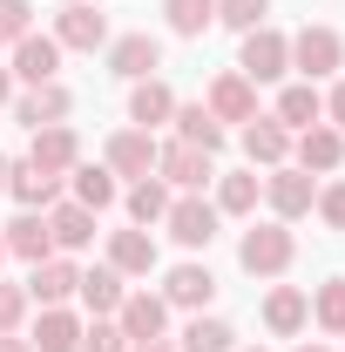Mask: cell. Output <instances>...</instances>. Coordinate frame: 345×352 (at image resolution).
<instances>
[{"label":"cell","instance_id":"obj_3","mask_svg":"<svg viewBox=\"0 0 345 352\" xmlns=\"http://www.w3.org/2000/svg\"><path fill=\"white\" fill-rule=\"evenodd\" d=\"M237 75H244V82H278V75H291V41H285L278 28H251Z\"/></svg>","mask_w":345,"mask_h":352},{"label":"cell","instance_id":"obj_12","mask_svg":"<svg viewBox=\"0 0 345 352\" xmlns=\"http://www.w3.org/2000/svg\"><path fill=\"white\" fill-rule=\"evenodd\" d=\"M203 109H210L216 122H251V116H258V82H244V75L230 68V75L210 82V102H203Z\"/></svg>","mask_w":345,"mask_h":352},{"label":"cell","instance_id":"obj_38","mask_svg":"<svg viewBox=\"0 0 345 352\" xmlns=\"http://www.w3.org/2000/svg\"><path fill=\"white\" fill-rule=\"evenodd\" d=\"M27 318V285H0V332H21Z\"/></svg>","mask_w":345,"mask_h":352},{"label":"cell","instance_id":"obj_1","mask_svg":"<svg viewBox=\"0 0 345 352\" xmlns=\"http://www.w3.org/2000/svg\"><path fill=\"white\" fill-rule=\"evenodd\" d=\"M291 258H298V237L285 223H251L244 244H237V264L251 278H278V271H291Z\"/></svg>","mask_w":345,"mask_h":352},{"label":"cell","instance_id":"obj_37","mask_svg":"<svg viewBox=\"0 0 345 352\" xmlns=\"http://www.w3.org/2000/svg\"><path fill=\"white\" fill-rule=\"evenodd\" d=\"M75 352H129V339H122V325H109V318H95L82 332V346Z\"/></svg>","mask_w":345,"mask_h":352},{"label":"cell","instance_id":"obj_18","mask_svg":"<svg viewBox=\"0 0 345 352\" xmlns=\"http://www.w3.org/2000/svg\"><path fill=\"white\" fill-rule=\"evenodd\" d=\"M68 88L61 82H41V88H27L21 102H14V122H27V129H47V122H68Z\"/></svg>","mask_w":345,"mask_h":352},{"label":"cell","instance_id":"obj_10","mask_svg":"<svg viewBox=\"0 0 345 352\" xmlns=\"http://www.w3.org/2000/svg\"><path fill=\"white\" fill-rule=\"evenodd\" d=\"M54 68H61V41L54 34H21L14 41V82H27V88H41V82H54Z\"/></svg>","mask_w":345,"mask_h":352},{"label":"cell","instance_id":"obj_2","mask_svg":"<svg viewBox=\"0 0 345 352\" xmlns=\"http://www.w3.org/2000/svg\"><path fill=\"white\" fill-rule=\"evenodd\" d=\"M156 176L176 190H203V183H216V156L197 142H156Z\"/></svg>","mask_w":345,"mask_h":352},{"label":"cell","instance_id":"obj_27","mask_svg":"<svg viewBox=\"0 0 345 352\" xmlns=\"http://www.w3.org/2000/svg\"><path fill=\"white\" fill-rule=\"evenodd\" d=\"M264 197V176L237 170V176H216V217H251Z\"/></svg>","mask_w":345,"mask_h":352},{"label":"cell","instance_id":"obj_4","mask_svg":"<svg viewBox=\"0 0 345 352\" xmlns=\"http://www.w3.org/2000/svg\"><path fill=\"white\" fill-rule=\"evenodd\" d=\"M264 204L278 210V223L304 217V210L318 204V183H311V170H298V163H278V170L264 176Z\"/></svg>","mask_w":345,"mask_h":352},{"label":"cell","instance_id":"obj_7","mask_svg":"<svg viewBox=\"0 0 345 352\" xmlns=\"http://www.w3.org/2000/svg\"><path fill=\"white\" fill-rule=\"evenodd\" d=\"M339 61H345V41L332 34V28H304V34H291V68H298L304 82L332 75Z\"/></svg>","mask_w":345,"mask_h":352},{"label":"cell","instance_id":"obj_23","mask_svg":"<svg viewBox=\"0 0 345 352\" xmlns=\"http://www.w3.org/2000/svg\"><path fill=\"white\" fill-rule=\"evenodd\" d=\"M7 190L21 197V210H47V204L61 197V176L34 170V163H7Z\"/></svg>","mask_w":345,"mask_h":352},{"label":"cell","instance_id":"obj_46","mask_svg":"<svg viewBox=\"0 0 345 352\" xmlns=\"http://www.w3.org/2000/svg\"><path fill=\"white\" fill-rule=\"evenodd\" d=\"M0 258H7V244H0Z\"/></svg>","mask_w":345,"mask_h":352},{"label":"cell","instance_id":"obj_20","mask_svg":"<svg viewBox=\"0 0 345 352\" xmlns=\"http://www.w3.org/2000/svg\"><path fill=\"white\" fill-rule=\"evenodd\" d=\"M109 264H115L122 278H149V271H156V237H149L142 223H135V230H115V237H109Z\"/></svg>","mask_w":345,"mask_h":352},{"label":"cell","instance_id":"obj_42","mask_svg":"<svg viewBox=\"0 0 345 352\" xmlns=\"http://www.w3.org/2000/svg\"><path fill=\"white\" fill-rule=\"evenodd\" d=\"M0 102H14V75L7 68H0Z\"/></svg>","mask_w":345,"mask_h":352},{"label":"cell","instance_id":"obj_34","mask_svg":"<svg viewBox=\"0 0 345 352\" xmlns=\"http://www.w3.org/2000/svg\"><path fill=\"white\" fill-rule=\"evenodd\" d=\"M311 318H318V332H339V339H345V278L318 285V298H311Z\"/></svg>","mask_w":345,"mask_h":352},{"label":"cell","instance_id":"obj_21","mask_svg":"<svg viewBox=\"0 0 345 352\" xmlns=\"http://www.w3.org/2000/svg\"><path fill=\"white\" fill-rule=\"evenodd\" d=\"M75 285H82V271H75L68 258H41V264H34V278H27V298H41V305H68Z\"/></svg>","mask_w":345,"mask_h":352},{"label":"cell","instance_id":"obj_28","mask_svg":"<svg viewBox=\"0 0 345 352\" xmlns=\"http://www.w3.org/2000/svg\"><path fill=\"white\" fill-rule=\"evenodd\" d=\"M278 122L285 129H311V122H325V95L311 82H291L285 95H278Z\"/></svg>","mask_w":345,"mask_h":352},{"label":"cell","instance_id":"obj_5","mask_svg":"<svg viewBox=\"0 0 345 352\" xmlns=\"http://www.w3.org/2000/svg\"><path fill=\"white\" fill-rule=\"evenodd\" d=\"M170 237L183 244V251H210V237H216V204H203V197H170Z\"/></svg>","mask_w":345,"mask_h":352},{"label":"cell","instance_id":"obj_29","mask_svg":"<svg viewBox=\"0 0 345 352\" xmlns=\"http://www.w3.org/2000/svg\"><path fill=\"white\" fill-rule=\"evenodd\" d=\"M176 116V95H170V82H135V95H129V122H142V129H156V122H170Z\"/></svg>","mask_w":345,"mask_h":352},{"label":"cell","instance_id":"obj_41","mask_svg":"<svg viewBox=\"0 0 345 352\" xmlns=\"http://www.w3.org/2000/svg\"><path fill=\"white\" fill-rule=\"evenodd\" d=\"M0 352H34V346H27L21 332H0Z\"/></svg>","mask_w":345,"mask_h":352},{"label":"cell","instance_id":"obj_43","mask_svg":"<svg viewBox=\"0 0 345 352\" xmlns=\"http://www.w3.org/2000/svg\"><path fill=\"white\" fill-rule=\"evenodd\" d=\"M129 352H170V339H149V346H129Z\"/></svg>","mask_w":345,"mask_h":352},{"label":"cell","instance_id":"obj_45","mask_svg":"<svg viewBox=\"0 0 345 352\" xmlns=\"http://www.w3.org/2000/svg\"><path fill=\"white\" fill-rule=\"evenodd\" d=\"M298 352H325V346H298Z\"/></svg>","mask_w":345,"mask_h":352},{"label":"cell","instance_id":"obj_30","mask_svg":"<svg viewBox=\"0 0 345 352\" xmlns=\"http://www.w3.org/2000/svg\"><path fill=\"white\" fill-rule=\"evenodd\" d=\"M75 204H82V210H109V204H115V170H109V163H102V170H95V163H75Z\"/></svg>","mask_w":345,"mask_h":352},{"label":"cell","instance_id":"obj_44","mask_svg":"<svg viewBox=\"0 0 345 352\" xmlns=\"http://www.w3.org/2000/svg\"><path fill=\"white\" fill-rule=\"evenodd\" d=\"M0 190H7V163H0Z\"/></svg>","mask_w":345,"mask_h":352},{"label":"cell","instance_id":"obj_9","mask_svg":"<svg viewBox=\"0 0 345 352\" xmlns=\"http://www.w3.org/2000/svg\"><path fill=\"white\" fill-rule=\"evenodd\" d=\"M156 68H163V41H156V34H122V41H109V75L149 82Z\"/></svg>","mask_w":345,"mask_h":352},{"label":"cell","instance_id":"obj_31","mask_svg":"<svg viewBox=\"0 0 345 352\" xmlns=\"http://www.w3.org/2000/svg\"><path fill=\"white\" fill-rule=\"evenodd\" d=\"M129 217L142 223V230H149V223H163V217H170V183H163V176H142V183H135V190H129Z\"/></svg>","mask_w":345,"mask_h":352},{"label":"cell","instance_id":"obj_40","mask_svg":"<svg viewBox=\"0 0 345 352\" xmlns=\"http://www.w3.org/2000/svg\"><path fill=\"white\" fill-rule=\"evenodd\" d=\"M325 122H332V129H345V82L325 95Z\"/></svg>","mask_w":345,"mask_h":352},{"label":"cell","instance_id":"obj_19","mask_svg":"<svg viewBox=\"0 0 345 352\" xmlns=\"http://www.w3.org/2000/svg\"><path fill=\"white\" fill-rule=\"evenodd\" d=\"M75 292H82V305L95 311V318H115V311H122V298H129V285H122V271H115V264L82 271V285H75Z\"/></svg>","mask_w":345,"mask_h":352},{"label":"cell","instance_id":"obj_16","mask_svg":"<svg viewBox=\"0 0 345 352\" xmlns=\"http://www.w3.org/2000/svg\"><path fill=\"white\" fill-rule=\"evenodd\" d=\"M210 298H216V278H210V264H176L170 278H163V305L203 311Z\"/></svg>","mask_w":345,"mask_h":352},{"label":"cell","instance_id":"obj_33","mask_svg":"<svg viewBox=\"0 0 345 352\" xmlns=\"http://www.w3.org/2000/svg\"><path fill=\"white\" fill-rule=\"evenodd\" d=\"M163 14H170V28L183 34V41H197V34L216 21V0H163Z\"/></svg>","mask_w":345,"mask_h":352},{"label":"cell","instance_id":"obj_35","mask_svg":"<svg viewBox=\"0 0 345 352\" xmlns=\"http://www.w3.org/2000/svg\"><path fill=\"white\" fill-rule=\"evenodd\" d=\"M264 14H271V0H216V21H223V28H237V34L264 28Z\"/></svg>","mask_w":345,"mask_h":352},{"label":"cell","instance_id":"obj_26","mask_svg":"<svg viewBox=\"0 0 345 352\" xmlns=\"http://www.w3.org/2000/svg\"><path fill=\"white\" fill-rule=\"evenodd\" d=\"M27 346H41V352H75L82 346V318L68 305H41V325H34V339Z\"/></svg>","mask_w":345,"mask_h":352},{"label":"cell","instance_id":"obj_32","mask_svg":"<svg viewBox=\"0 0 345 352\" xmlns=\"http://www.w3.org/2000/svg\"><path fill=\"white\" fill-rule=\"evenodd\" d=\"M183 352H237V332L223 318H190L183 325Z\"/></svg>","mask_w":345,"mask_h":352},{"label":"cell","instance_id":"obj_8","mask_svg":"<svg viewBox=\"0 0 345 352\" xmlns=\"http://www.w3.org/2000/svg\"><path fill=\"white\" fill-rule=\"evenodd\" d=\"M54 41L61 47H88V54L109 47V14H95L88 0H68V7L54 14Z\"/></svg>","mask_w":345,"mask_h":352},{"label":"cell","instance_id":"obj_24","mask_svg":"<svg viewBox=\"0 0 345 352\" xmlns=\"http://www.w3.org/2000/svg\"><path fill=\"white\" fill-rule=\"evenodd\" d=\"M304 318H311V298H304L298 285H278V292L264 298V325H271L278 339H291V332H304Z\"/></svg>","mask_w":345,"mask_h":352},{"label":"cell","instance_id":"obj_47","mask_svg":"<svg viewBox=\"0 0 345 352\" xmlns=\"http://www.w3.org/2000/svg\"><path fill=\"white\" fill-rule=\"evenodd\" d=\"M251 352H264V346H251Z\"/></svg>","mask_w":345,"mask_h":352},{"label":"cell","instance_id":"obj_36","mask_svg":"<svg viewBox=\"0 0 345 352\" xmlns=\"http://www.w3.org/2000/svg\"><path fill=\"white\" fill-rule=\"evenodd\" d=\"M21 34H34V7L27 0H0V47H14Z\"/></svg>","mask_w":345,"mask_h":352},{"label":"cell","instance_id":"obj_17","mask_svg":"<svg viewBox=\"0 0 345 352\" xmlns=\"http://www.w3.org/2000/svg\"><path fill=\"white\" fill-rule=\"evenodd\" d=\"M0 244H7L14 258H27V264L54 258V237H47V210H21V217L0 230Z\"/></svg>","mask_w":345,"mask_h":352},{"label":"cell","instance_id":"obj_13","mask_svg":"<svg viewBox=\"0 0 345 352\" xmlns=\"http://www.w3.org/2000/svg\"><path fill=\"white\" fill-rule=\"evenodd\" d=\"M244 156H251V170H278V163H285V156H291V129H285V122H278V116H251V122H244Z\"/></svg>","mask_w":345,"mask_h":352},{"label":"cell","instance_id":"obj_11","mask_svg":"<svg viewBox=\"0 0 345 352\" xmlns=\"http://www.w3.org/2000/svg\"><path fill=\"white\" fill-rule=\"evenodd\" d=\"M291 156H298V170H318V176H332V170L345 163V129H332V122H311V129H298Z\"/></svg>","mask_w":345,"mask_h":352},{"label":"cell","instance_id":"obj_25","mask_svg":"<svg viewBox=\"0 0 345 352\" xmlns=\"http://www.w3.org/2000/svg\"><path fill=\"white\" fill-rule=\"evenodd\" d=\"M170 122H176V142H197V149H210V156L223 149V122H216L203 102H176Z\"/></svg>","mask_w":345,"mask_h":352},{"label":"cell","instance_id":"obj_14","mask_svg":"<svg viewBox=\"0 0 345 352\" xmlns=\"http://www.w3.org/2000/svg\"><path fill=\"white\" fill-rule=\"evenodd\" d=\"M27 163H34V170L68 176L75 163H82V142H75V129H68V122H47V129H34V149H27Z\"/></svg>","mask_w":345,"mask_h":352},{"label":"cell","instance_id":"obj_39","mask_svg":"<svg viewBox=\"0 0 345 352\" xmlns=\"http://www.w3.org/2000/svg\"><path fill=\"white\" fill-rule=\"evenodd\" d=\"M318 217L332 223V230H345V183H325L318 190Z\"/></svg>","mask_w":345,"mask_h":352},{"label":"cell","instance_id":"obj_6","mask_svg":"<svg viewBox=\"0 0 345 352\" xmlns=\"http://www.w3.org/2000/svg\"><path fill=\"white\" fill-rule=\"evenodd\" d=\"M115 325H122V339H129V346L163 339V332H170V305H163V292H129L122 311H115Z\"/></svg>","mask_w":345,"mask_h":352},{"label":"cell","instance_id":"obj_15","mask_svg":"<svg viewBox=\"0 0 345 352\" xmlns=\"http://www.w3.org/2000/svg\"><path fill=\"white\" fill-rule=\"evenodd\" d=\"M109 170L142 183V176L156 170V135H149V129H115V135H109Z\"/></svg>","mask_w":345,"mask_h":352},{"label":"cell","instance_id":"obj_22","mask_svg":"<svg viewBox=\"0 0 345 352\" xmlns=\"http://www.w3.org/2000/svg\"><path fill=\"white\" fill-rule=\"evenodd\" d=\"M47 237H54V251L95 244V210H82V204H47Z\"/></svg>","mask_w":345,"mask_h":352}]
</instances>
